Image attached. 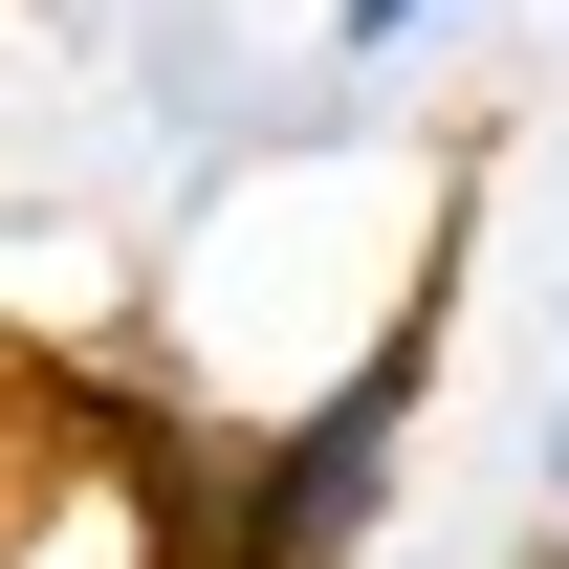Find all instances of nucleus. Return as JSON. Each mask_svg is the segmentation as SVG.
<instances>
[{
    "instance_id": "1",
    "label": "nucleus",
    "mask_w": 569,
    "mask_h": 569,
    "mask_svg": "<svg viewBox=\"0 0 569 569\" xmlns=\"http://www.w3.org/2000/svg\"><path fill=\"white\" fill-rule=\"evenodd\" d=\"M417 395H438V307H395L307 417L219 482V569H351L372 548V503H395V438H417Z\"/></svg>"
},
{
    "instance_id": "3",
    "label": "nucleus",
    "mask_w": 569,
    "mask_h": 569,
    "mask_svg": "<svg viewBox=\"0 0 569 569\" xmlns=\"http://www.w3.org/2000/svg\"><path fill=\"white\" fill-rule=\"evenodd\" d=\"M548 503H569V395H548Z\"/></svg>"
},
{
    "instance_id": "2",
    "label": "nucleus",
    "mask_w": 569,
    "mask_h": 569,
    "mask_svg": "<svg viewBox=\"0 0 569 569\" xmlns=\"http://www.w3.org/2000/svg\"><path fill=\"white\" fill-rule=\"evenodd\" d=\"M417 22H438V0H329V44H351V67H372V44H417Z\"/></svg>"
}]
</instances>
